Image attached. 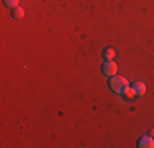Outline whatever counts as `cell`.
Here are the masks:
<instances>
[{
    "mask_svg": "<svg viewBox=\"0 0 154 148\" xmlns=\"http://www.w3.org/2000/svg\"><path fill=\"white\" fill-rule=\"evenodd\" d=\"M116 56V51H115V48H105V51H103V58L107 59V61H113Z\"/></svg>",
    "mask_w": 154,
    "mask_h": 148,
    "instance_id": "cell-5",
    "label": "cell"
},
{
    "mask_svg": "<svg viewBox=\"0 0 154 148\" xmlns=\"http://www.w3.org/2000/svg\"><path fill=\"white\" fill-rule=\"evenodd\" d=\"M12 17L15 18V20H21V18L25 17V10H23V8H20V7H17V8H13Z\"/></svg>",
    "mask_w": 154,
    "mask_h": 148,
    "instance_id": "cell-6",
    "label": "cell"
},
{
    "mask_svg": "<svg viewBox=\"0 0 154 148\" xmlns=\"http://www.w3.org/2000/svg\"><path fill=\"white\" fill-rule=\"evenodd\" d=\"M18 3H20V0H3V5H5L7 8H10V10L17 8Z\"/></svg>",
    "mask_w": 154,
    "mask_h": 148,
    "instance_id": "cell-7",
    "label": "cell"
},
{
    "mask_svg": "<svg viewBox=\"0 0 154 148\" xmlns=\"http://www.w3.org/2000/svg\"><path fill=\"white\" fill-rule=\"evenodd\" d=\"M116 71H118V66H116L115 59H113V61H105L103 64H102V72H103L107 77L115 76Z\"/></svg>",
    "mask_w": 154,
    "mask_h": 148,
    "instance_id": "cell-2",
    "label": "cell"
},
{
    "mask_svg": "<svg viewBox=\"0 0 154 148\" xmlns=\"http://www.w3.org/2000/svg\"><path fill=\"white\" fill-rule=\"evenodd\" d=\"M138 146L139 148H152L154 146V138L148 133V135H144V137H141V138H139Z\"/></svg>",
    "mask_w": 154,
    "mask_h": 148,
    "instance_id": "cell-3",
    "label": "cell"
},
{
    "mask_svg": "<svg viewBox=\"0 0 154 148\" xmlns=\"http://www.w3.org/2000/svg\"><path fill=\"white\" fill-rule=\"evenodd\" d=\"M123 95H125V99H128V101H131V99H134V97H136V92L133 91V87H130V89H128V91L125 92Z\"/></svg>",
    "mask_w": 154,
    "mask_h": 148,
    "instance_id": "cell-8",
    "label": "cell"
},
{
    "mask_svg": "<svg viewBox=\"0 0 154 148\" xmlns=\"http://www.w3.org/2000/svg\"><path fill=\"white\" fill-rule=\"evenodd\" d=\"M108 86L110 89H112L115 94H120V95H123L125 92L130 89V84H128V79H125L123 76H112L108 79Z\"/></svg>",
    "mask_w": 154,
    "mask_h": 148,
    "instance_id": "cell-1",
    "label": "cell"
},
{
    "mask_svg": "<svg viewBox=\"0 0 154 148\" xmlns=\"http://www.w3.org/2000/svg\"><path fill=\"white\" fill-rule=\"evenodd\" d=\"M131 87L136 92V95H144L146 94V84L141 82V81H134V82L131 84Z\"/></svg>",
    "mask_w": 154,
    "mask_h": 148,
    "instance_id": "cell-4",
    "label": "cell"
}]
</instances>
